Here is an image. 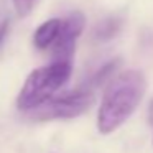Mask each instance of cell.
I'll return each instance as SVG.
<instances>
[{"label": "cell", "instance_id": "cell-5", "mask_svg": "<svg viewBox=\"0 0 153 153\" xmlns=\"http://www.w3.org/2000/svg\"><path fill=\"white\" fill-rule=\"evenodd\" d=\"M61 25H63V20H59V18H51V20L41 23L36 28L35 36H33L35 46L38 50H48V48H51V45L54 43V40L59 35Z\"/></svg>", "mask_w": 153, "mask_h": 153}, {"label": "cell", "instance_id": "cell-2", "mask_svg": "<svg viewBox=\"0 0 153 153\" xmlns=\"http://www.w3.org/2000/svg\"><path fill=\"white\" fill-rule=\"evenodd\" d=\"M71 69H73L71 61H53L48 66H41L30 73L18 94V109L30 112L35 107L46 102L69 79Z\"/></svg>", "mask_w": 153, "mask_h": 153}, {"label": "cell", "instance_id": "cell-8", "mask_svg": "<svg viewBox=\"0 0 153 153\" xmlns=\"http://www.w3.org/2000/svg\"><path fill=\"white\" fill-rule=\"evenodd\" d=\"M5 31H7V22H4V23L0 25V41H2V38H4Z\"/></svg>", "mask_w": 153, "mask_h": 153}, {"label": "cell", "instance_id": "cell-7", "mask_svg": "<svg viewBox=\"0 0 153 153\" xmlns=\"http://www.w3.org/2000/svg\"><path fill=\"white\" fill-rule=\"evenodd\" d=\"M148 120H150V125H152V130H153V102L150 104V110H148Z\"/></svg>", "mask_w": 153, "mask_h": 153}, {"label": "cell", "instance_id": "cell-6", "mask_svg": "<svg viewBox=\"0 0 153 153\" xmlns=\"http://www.w3.org/2000/svg\"><path fill=\"white\" fill-rule=\"evenodd\" d=\"M12 2H13V7L20 17H27L35 7V0H12Z\"/></svg>", "mask_w": 153, "mask_h": 153}, {"label": "cell", "instance_id": "cell-3", "mask_svg": "<svg viewBox=\"0 0 153 153\" xmlns=\"http://www.w3.org/2000/svg\"><path fill=\"white\" fill-rule=\"evenodd\" d=\"M94 102L92 87L87 84L82 89L64 92L61 96L50 97L46 102L30 110V117L35 120H54V119H74L84 114Z\"/></svg>", "mask_w": 153, "mask_h": 153}, {"label": "cell", "instance_id": "cell-1", "mask_svg": "<svg viewBox=\"0 0 153 153\" xmlns=\"http://www.w3.org/2000/svg\"><path fill=\"white\" fill-rule=\"evenodd\" d=\"M146 91V81L143 73L137 69H127L110 81L104 92L100 109L97 114V128L107 135L117 130L142 102Z\"/></svg>", "mask_w": 153, "mask_h": 153}, {"label": "cell", "instance_id": "cell-4", "mask_svg": "<svg viewBox=\"0 0 153 153\" xmlns=\"http://www.w3.org/2000/svg\"><path fill=\"white\" fill-rule=\"evenodd\" d=\"M84 23H86V20L79 12L69 15L66 20H63L59 35L54 40V43L51 45L53 61H71L74 53V45H76L79 35L82 33Z\"/></svg>", "mask_w": 153, "mask_h": 153}]
</instances>
